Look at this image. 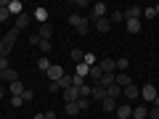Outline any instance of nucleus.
<instances>
[{"label":"nucleus","instance_id":"nucleus-30","mask_svg":"<svg viewBox=\"0 0 159 119\" xmlns=\"http://www.w3.org/2000/svg\"><path fill=\"white\" fill-rule=\"evenodd\" d=\"M64 111H66L69 117H77V114H80V106H77V103H64Z\"/></svg>","mask_w":159,"mask_h":119},{"label":"nucleus","instance_id":"nucleus-47","mask_svg":"<svg viewBox=\"0 0 159 119\" xmlns=\"http://www.w3.org/2000/svg\"><path fill=\"white\" fill-rule=\"evenodd\" d=\"M106 119H114V117H106Z\"/></svg>","mask_w":159,"mask_h":119},{"label":"nucleus","instance_id":"nucleus-3","mask_svg":"<svg viewBox=\"0 0 159 119\" xmlns=\"http://www.w3.org/2000/svg\"><path fill=\"white\" fill-rule=\"evenodd\" d=\"M106 11H109L106 3H93V6H90V13H88V21H98V19H106Z\"/></svg>","mask_w":159,"mask_h":119},{"label":"nucleus","instance_id":"nucleus-13","mask_svg":"<svg viewBox=\"0 0 159 119\" xmlns=\"http://www.w3.org/2000/svg\"><path fill=\"white\" fill-rule=\"evenodd\" d=\"M130 82H133V79L127 77L125 72H117V74H114V85H119V87H122V90H125V87L130 85Z\"/></svg>","mask_w":159,"mask_h":119},{"label":"nucleus","instance_id":"nucleus-38","mask_svg":"<svg viewBox=\"0 0 159 119\" xmlns=\"http://www.w3.org/2000/svg\"><path fill=\"white\" fill-rule=\"evenodd\" d=\"M11 106H13V108H19V106H24V101H21V95H11Z\"/></svg>","mask_w":159,"mask_h":119},{"label":"nucleus","instance_id":"nucleus-31","mask_svg":"<svg viewBox=\"0 0 159 119\" xmlns=\"http://www.w3.org/2000/svg\"><path fill=\"white\" fill-rule=\"evenodd\" d=\"M82 64H88V66H96V64H98L96 53H85V56H82Z\"/></svg>","mask_w":159,"mask_h":119},{"label":"nucleus","instance_id":"nucleus-8","mask_svg":"<svg viewBox=\"0 0 159 119\" xmlns=\"http://www.w3.org/2000/svg\"><path fill=\"white\" fill-rule=\"evenodd\" d=\"M37 37H40V40H51V37H53V24H51V21L40 24V29H37Z\"/></svg>","mask_w":159,"mask_h":119},{"label":"nucleus","instance_id":"nucleus-15","mask_svg":"<svg viewBox=\"0 0 159 119\" xmlns=\"http://www.w3.org/2000/svg\"><path fill=\"white\" fill-rule=\"evenodd\" d=\"M58 87H61V93L69 90V87H74V74H64V77L58 79Z\"/></svg>","mask_w":159,"mask_h":119},{"label":"nucleus","instance_id":"nucleus-16","mask_svg":"<svg viewBox=\"0 0 159 119\" xmlns=\"http://www.w3.org/2000/svg\"><path fill=\"white\" fill-rule=\"evenodd\" d=\"M125 29H127L130 34H138V32H141V19H127V21H125Z\"/></svg>","mask_w":159,"mask_h":119},{"label":"nucleus","instance_id":"nucleus-33","mask_svg":"<svg viewBox=\"0 0 159 119\" xmlns=\"http://www.w3.org/2000/svg\"><path fill=\"white\" fill-rule=\"evenodd\" d=\"M37 69H40V72H48V69H51V61H48L45 56H43V58H37Z\"/></svg>","mask_w":159,"mask_h":119},{"label":"nucleus","instance_id":"nucleus-18","mask_svg":"<svg viewBox=\"0 0 159 119\" xmlns=\"http://www.w3.org/2000/svg\"><path fill=\"white\" fill-rule=\"evenodd\" d=\"M148 117V106H133V117L130 119H146Z\"/></svg>","mask_w":159,"mask_h":119},{"label":"nucleus","instance_id":"nucleus-4","mask_svg":"<svg viewBox=\"0 0 159 119\" xmlns=\"http://www.w3.org/2000/svg\"><path fill=\"white\" fill-rule=\"evenodd\" d=\"M122 98H125V103H130V101H135V98H141V87H138L135 82H130V85L122 90Z\"/></svg>","mask_w":159,"mask_h":119},{"label":"nucleus","instance_id":"nucleus-43","mask_svg":"<svg viewBox=\"0 0 159 119\" xmlns=\"http://www.w3.org/2000/svg\"><path fill=\"white\" fill-rule=\"evenodd\" d=\"M154 108H159V95H157V98H154Z\"/></svg>","mask_w":159,"mask_h":119},{"label":"nucleus","instance_id":"nucleus-24","mask_svg":"<svg viewBox=\"0 0 159 119\" xmlns=\"http://www.w3.org/2000/svg\"><path fill=\"white\" fill-rule=\"evenodd\" d=\"M29 24V13H21V16H16V24H13V29H24Z\"/></svg>","mask_w":159,"mask_h":119},{"label":"nucleus","instance_id":"nucleus-48","mask_svg":"<svg viewBox=\"0 0 159 119\" xmlns=\"http://www.w3.org/2000/svg\"><path fill=\"white\" fill-rule=\"evenodd\" d=\"M146 119H148V117H146Z\"/></svg>","mask_w":159,"mask_h":119},{"label":"nucleus","instance_id":"nucleus-36","mask_svg":"<svg viewBox=\"0 0 159 119\" xmlns=\"http://www.w3.org/2000/svg\"><path fill=\"white\" fill-rule=\"evenodd\" d=\"M32 98H34V90H29V87H24V93H21V101H24V103H29Z\"/></svg>","mask_w":159,"mask_h":119},{"label":"nucleus","instance_id":"nucleus-35","mask_svg":"<svg viewBox=\"0 0 159 119\" xmlns=\"http://www.w3.org/2000/svg\"><path fill=\"white\" fill-rule=\"evenodd\" d=\"M143 19H146V21L157 19V11H154V6H151V8H143Z\"/></svg>","mask_w":159,"mask_h":119},{"label":"nucleus","instance_id":"nucleus-22","mask_svg":"<svg viewBox=\"0 0 159 119\" xmlns=\"http://www.w3.org/2000/svg\"><path fill=\"white\" fill-rule=\"evenodd\" d=\"M3 79L11 85V82H16V79H19V72H16L13 66H11V69H6V72H3Z\"/></svg>","mask_w":159,"mask_h":119},{"label":"nucleus","instance_id":"nucleus-45","mask_svg":"<svg viewBox=\"0 0 159 119\" xmlns=\"http://www.w3.org/2000/svg\"><path fill=\"white\" fill-rule=\"evenodd\" d=\"M154 11H157V16H159V3H157V6H154Z\"/></svg>","mask_w":159,"mask_h":119},{"label":"nucleus","instance_id":"nucleus-14","mask_svg":"<svg viewBox=\"0 0 159 119\" xmlns=\"http://www.w3.org/2000/svg\"><path fill=\"white\" fill-rule=\"evenodd\" d=\"M8 13H13V16H21V13H24L21 0H8Z\"/></svg>","mask_w":159,"mask_h":119},{"label":"nucleus","instance_id":"nucleus-26","mask_svg":"<svg viewBox=\"0 0 159 119\" xmlns=\"http://www.w3.org/2000/svg\"><path fill=\"white\" fill-rule=\"evenodd\" d=\"M90 93H93L90 82H82V85H80V98H90Z\"/></svg>","mask_w":159,"mask_h":119},{"label":"nucleus","instance_id":"nucleus-23","mask_svg":"<svg viewBox=\"0 0 159 119\" xmlns=\"http://www.w3.org/2000/svg\"><path fill=\"white\" fill-rule=\"evenodd\" d=\"M8 16H11V13H8V0H0V24L8 21Z\"/></svg>","mask_w":159,"mask_h":119},{"label":"nucleus","instance_id":"nucleus-19","mask_svg":"<svg viewBox=\"0 0 159 119\" xmlns=\"http://www.w3.org/2000/svg\"><path fill=\"white\" fill-rule=\"evenodd\" d=\"M8 93H11V95H21V93H24V82H21V79L11 82V85H8Z\"/></svg>","mask_w":159,"mask_h":119},{"label":"nucleus","instance_id":"nucleus-21","mask_svg":"<svg viewBox=\"0 0 159 119\" xmlns=\"http://www.w3.org/2000/svg\"><path fill=\"white\" fill-rule=\"evenodd\" d=\"M109 21H111V24H117V21H125V11H122V8H114V11L109 13Z\"/></svg>","mask_w":159,"mask_h":119},{"label":"nucleus","instance_id":"nucleus-11","mask_svg":"<svg viewBox=\"0 0 159 119\" xmlns=\"http://www.w3.org/2000/svg\"><path fill=\"white\" fill-rule=\"evenodd\" d=\"M103 98H106V87H101V85H93L90 101H96V103H103Z\"/></svg>","mask_w":159,"mask_h":119},{"label":"nucleus","instance_id":"nucleus-27","mask_svg":"<svg viewBox=\"0 0 159 119\" xmlns=\"http://www.w3.org/2000/svg\"><path fill=\"white\" fill-rule=\"evenodd\" d=\"M37 48H40V53H51L53 51V42H51V40H40Z\"/></svg>","mask_w":159,"mask_h":119},{"label":"nucleus","instance_id":"nucleus-40","mask_svg":"<svg viewBox=\"0 0 159 119\" xmlns=\"http://www.w3.org/2000/svg\"><path fill=\"white\" fill-rule=\"evenodd\" d=\"M48 90H51V93H61V87H58V82H51V85H48Z\"/></svg>","mask_w":159,"mask_h":119},{"label":"nucleus","instance_id":"nucleus-34","mask_svg":"<svg viewBox=\"0 0 159 119\" xmlns=\"http://www.w3.org/2000/svg\"><path fill=\"white\" fill-rule=\"evenodd\" d=\"M69 56H72V61H74V64H82V56H85V51H80V48H77V51H72Z\"/></svg>","mask_w":159,"mask_h":119},{"label":"nucleus","instance_id":"nucleus-2","mask_svg":"<svg viewBox=\"0 0 159 119\" xmlns=\"http://www.w3.org/2000/svg\"><path fill=\"white\" fill-rule=\"evenodd\" d=\"M69 24H72L80 34L90 32V21H88V16H82V13H69Z\"/></svg>","mask_w":159,"mask_h":119},{"label":"nucleus","instance_id":"nucleus-42","mask_svg":"<svg viewBox=\"0 0 159 119\" xmlns=\"http://www.w3.org/2000/svg\"><path fill=\"white\" fill-rule=\"evenodd\" d=\"M6 93H8L6 87H0V101H3V98H6Z\"/></svg>","mask_w":159,"mask_h":119},{"label":"nucleus","instance_id":"nucleus-44","mask_svg":"<svg viewBox=\"0 0 159 119\" xmlns=\"http://www.w3.org/2000/svg\"><path fill=\"white\" fill-rule=\"evenodd\" d=\"M34 119H45V114H34Z\"/></svg>","mask_w":159,"mask_h":119},{"label":"nucleus","instance_id":"nucleus-32","mask_svg":"<svg viewBox=\"0 0 159 119\" xmlns=\"http://www.w3.org/2000/svg\"><path fill=\"white\" fill-rule=\"evenodd\" d=\"M114 61H117V72H125V69L130 66V61H127L125 56H122V58H114Z\"/></svg>","mask_w":159,"mask_h":119},{"label":"nucleus","instance_id":"nucleus-5","mask_svg":"<svg viewBox=\"0 0 159 119\" xmlns=\"http://www.w3.org/2000/svg\"><path fill=\"white\" fill-rule=\"evenodd\" d=\"M157 95H159V93H157V87H154L151 82H146V85L141 87V98H143V101H148V103H154V98H157Z\"/></svg>","mask_w":159,"mask_h":119},{"label":"nucleus","instance_id":"nucleus-46","mask_svg":"<svg viewBox=\"0 0 159 119\" xmlns=\"http://www.w3.org/2000/svg\"><path fill=\"white\" fill-rule=\"evenodd\" d=\"M0 79H3V72H0Z\"/></svg>","mask_w":159,"mask_h":119},{"label":"nucleus","instance_id":"nucleus-29","mask_svg":"<svg viewBox=\"0 0 159 119\" xmlns=\"http://www.w3.org/2000/svg\"><path fill=\"white\" fill-rule=\"evenodd\" d=\"M98 85H101V87H111L114 85V74H103V77L98 79Z\"/></svg>","mask_w":159,"mask_h":119},{"label":"nucleus","instance_id":"nucleus-39","mask_svg":"<svg viewBox=\"0 0 159 119\" xmlns=\"http://www.w3.org/2000/svg\"><path fill=\"white\" fill-rule=\"evenodd\" d=\"M6 69H11V61H8V58H3V56H0V72H6Z\"/></svg>","mask_w":159,"mask_h":119},{"label":"nucleus","instance_id":"nucleus-6","mask_svg":"<svg viewBox=\"0 0 159 119\" xmlns=\"http://www.w3.org/2000/svg\"><path fill=\"white\" fill-rule=\"evenodd\" d=\"M114 117H117V119H130V117H133V106H130V103H122V101H119V106H117V111H114Z\"/></svg>","mask_w":159,"mask_h":119},{"label":"nucleus","instance_id":"nucleus-20","mask_svg":"<svg viewBox=\"0 0 159 119\" xmlns=\"http://www.w3.org/2000/svg\"><path fill=\"white\" fill-rule=\"evenodd\" d=\"M106 95H109V98H114V101H122V87H119V85L106 87Z\"/></svg>","mask_w":159,"mask_h":119},{"label":"nucleus","instance_id":"nucleus-7","mask_svg":"<svg viewBox=\"0 0 159 119\" xmlns=\"http://www.w3.org/2000/svg\"><path fill=\"white\" fill-rule=\"evenodd\" d=\"M98 66H101L103 74H117V61H114V58H101Z\"/></svg>","mask_w":159,"mask_h":119},{"label":"nucleus","instance_id":"nucleus-25","mask_svg":"<svg viewBox=\"0 0 159 119\" xmlns=\"http://www.w3.org/2000/svg\"><path fill=\"white\" fill-rule=\"evenodd\" d=\"M88 74H90V66H88V64H77V74H74V77H80V79H85Z\"/></svg>","mask_w":159,"mask_h":119},{"label":"nucleus","instance_id":"nucleus-28","mask_svg":"<svg viewBox=\"0 0 159 119\" xmlns=\"http://www.w3.org/2000/svg\"><path fill=\"white\" fill-rule=\"evenodd\" d=\"M34 19H37L40 24H45L48 21V11H45V8H34Z\"/></svg>","mask_w":159,"mask_h":119},{"label":"nucleus","instance_id":"nucleus-12","mask_svg":"<svg viewBox=\"0 0 159 119\" xmlns=\"http://www.w3.org/2000/svg\"><path fill=\"white\" fill-rule=\"evenodd\" d=\"M117 106H119V101H114V98H103V103H101V111H106V114H114L117 111Z\"/></svg>","mask_w":159,"mask_h":119},{"label":"nucleus","instance_id":"nucleus-41","mask_svg":"<svg viewBox=\"0 0 159 119\" xmlns=\"http://www.w3.org/2000/svg\"><path fill=\"white\" fill-rule=\"evenodd\" d=\"M45 119H56V111H45Z\"/></svg>","mask_w":159,"mask_h":119},{"label":"nucleus","instance_id":"nucleus-9","mask_svg":"<svg viewBox=\"0 0 159 119\" xmlns=\"http://www.w3.org/2000/svg\"><path fill=\"white\" fill-rule=\"evenodd\" d=\"M48 77H51V82H58V79L64 77V69H61V64H51V69H48Z\"/></svg>","mask_w":159,"mask_h":119},{"label":"nucleus","instance_id":"nucleus-37","mask_svg":"<svg viewBox=\"0 0 159 119\" xmlns=\"http://www.w3.org/2000/svg\"><path fill=\"white\" fill-rule=\"evenodd\" d=\"M90 98H80V101H77V106H80V111H85V108H90Z\"/></svg>","mask_w":159,"mask_h":119},{"label":"nucleus","instance_id":"nucleus-10","mask_svg":"<svg viewBox=\"0 0 159 119\" xmlns=\"http://www.w3.org/2000/svg\"><path fill=\"white\" fill-rule=\"evenodd\" d=\"M122 11H125V21H127V19H141L143 16V8L141 6H127V8H122Z\"/></svg>","mask_w":159,"mask_h":119},{"label":"nucleus","instance_id":"nucleus-1","mask_svg":"<svg viewBox=\"0 0 159 119\" xmlns=\"http://www.w3.org/2000/svg\"><path fill=\"white\" fill-rule=\"evenodd\" d=\"M16 37H19V29H11V32L6 34V37L0 40V56L8 58L13 53V45H16Z\"/></svg>","mask_w":159,"mask_h":119},{"label":"nucleus","instance_id":"nucleus-17","mask_svg":"<svg viewBox=\"0 0 159 119\" xmlns=\"http://www.w3.org/2000/svg\"><path fill=\"white\" fill-rule=\"evenodd\" d=\"M96 29H98L101 34L111 32V21H109V16H106V19H98V21H96Z\"/></svg>","mask_w":159,"mask_h":119}]
</instances>
